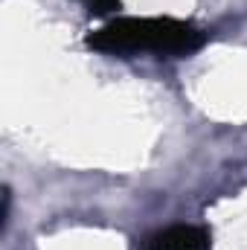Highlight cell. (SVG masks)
Wrapping results in <instances>:
<instances>
[{
	"label": "cell",
	"instance_id": "6da1fadb",
	"mask_svg": "<svg viewBox=\"0 0 247 250\" xmlns=\"http://www.w3.org/2000/svg\"><path fill=\"white\" fill-rule=\"evenodd\" d=\"M206 44V32L178 18H117L87 35V47L111 56L154 53L181 59L192 56Z\"/></svg>",
	"mask_w": 247,
	"mask_h": 250
},
{
	"label": "cell",
	"instance_id": "7a4b0ae2",
	"mask_svg": "<svg viewBox=\"0 0 247 250\" xmlns=\"http://www.w3.org/2000/svg\"><path fill=\"white\" fill-rule=\"evenodd\" d=\"M145 250H212V236L204 227L175 224L148 239Z\"/></svg>",
	"mask_w": 247,
	"mask_h": 250
},
{
	"label": "cell",
	"instance_id": "3957f363",
	"mask_svg": "<svg viewBox=\"0 0 247 250\" xmlns=\"http://www.w3.org/2000/svg\"><path fill=\"white\" fill-rule=\"evenodd\" d=\"M82 3L87 6L90 15H108V12L120 9V0H82Z\"/></svg>",
	"mask_w": 247,
	"mask_h": 250
}]
</instances>
